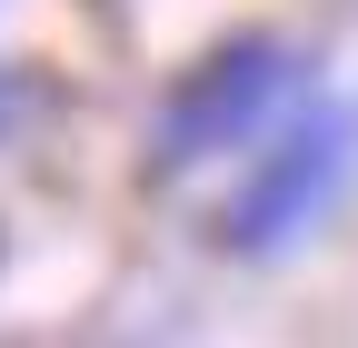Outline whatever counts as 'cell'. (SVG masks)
Here are the masks:
<instances>
[{"mask_svg": "<svg viewBox=\"0 0 358 348\" xmlns=\"http://www.w3.org/2000/svg\"><path fill=\"white\" fill-rule=\"evenodd\" d=\"M348 140H358V129H348L338 110H308L289 140L259 159V180L229 199V239H239V249H279L289 229H308V219L329 209L338 169H348Z\"/></svg>", "mask_w": 358, "mask_h": 348, "instance_id": "obj_1", "label": "cell"}, {"mask_svg": "<svg viewBox=\"0 0 358 348\" xmlns=\"http://www.w3.org/2000/svg\"><path fill=\"white\" fill-rule=\"evenodd\" d=\"M279 90H289V60L268 50V40H239V50H219V60L189 80V90L159 110V159H199V150L249 140V129L279 110Z\"/></svg>", "mask_w": 358, "mask_h": 348, "instance_id": "obj_2", "label": "cell"}, {"mask_svg": "<svg viewBox=\"0 0 358 348\" xmlns=\"http://www.w3.org/2000/svg\"><path fill=\"white\" fill-rule=\"evenodd\" d=\"M0 129H10V80H0Z\"/></svg>", "mask_w": 358, "mask_h": 348, "instance_id": "obj_3", "label": "cell"}]
</instances>
